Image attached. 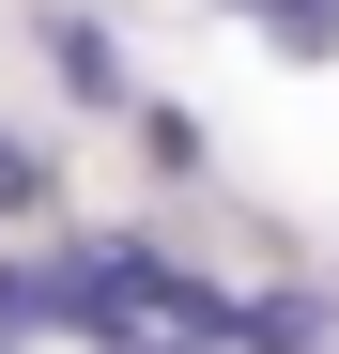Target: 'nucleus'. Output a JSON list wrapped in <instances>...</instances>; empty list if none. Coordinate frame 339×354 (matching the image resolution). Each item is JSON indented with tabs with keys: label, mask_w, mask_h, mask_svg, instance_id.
<instances>
[{
	"label": "nucleus",
	"mask_w": 339,
	"mask_h": 354,
	"mask_svg": "<svg viewBox=\"0 0 339 354\" xmlns=\"http://www.w3.org/2000/svg\"><path fill=\"white\" fill-rule=\"evenodd\" d=\"M232 354H324V292L293 277V292H247L232 308Z\"/></svg>",
	"instance_id": "nucleus-1"
},
{
	"label": "nucleus",
	"mask_w": 339,
	"mask_h": 354,
	"mask_svg": "<svg viewBox=\"0 0 339 354\" xmlns=\"http://www.w3.org/2000/svg\"><path fill=\"white\" fill-rule=\"evenodd\" d=\"M139 154L170 169V185H185V169H201V108H139Z\"/></svg>",
	"instance_id": "nucleus-5"
},
{
	"label": "nucleus",
	"mask_w": 339,
	"mask_h": 354,
	"mask_svg": "<svg viewBox=\"0 0 339 354\" xmlns=\"http://www.w3.org/2000/svg\"><path fill=\"white\" fill-rule=\"evenodd\" d=\"M247 16H277V46H339V0H247Z\"/></svg>",
	"instance_id": "nucleus-6"
},
{
	"label": "nucleus",
	"mask_w": 339,
	"mask_h": 354,
	"mask_svg": "<svg viewBox=\"0 0 339 354\" xmlns=\"http://www.w3.org/2000/svg\"><path fill=\"white\" fill-rule=\"evenodd\" d=\"M31 46L62 62V93H93V108H124V62H108V31H93V16H31Z\"/></svg>",
	"instance_id": "nucleus-2"
},
{
	"label": "nucleus",
	"mask_w": 339,
	"mask_h": 354,
	"mask_svg": "<svg viewBox=\"0 0 339 354\" xmlns=\"http://www.w3.org/2000/svg\"><path fill=\"white\" fill-rule=\"evenodd\" d=\"M0 216H16V231H31V216H62V154H31V139H0Z\"/></svg>",
	"instance_id": "nucleus-4"
},
{
	"label": "nucleus",
	"mask_w": 339,
	"mask_h": 354,
	"mask_svg": "<svg viewBox=\"0 0 339 354\" xmlns=\"http://www.w3.org/2000/svg\"><path fill=\"white\" fill-rule=\"evenodd\" d=\"M124 354H216V339H124Z\"/></svg>",
	"instance_id": "nucleus-7"
},
{
	"label": "nucleus",
	"mask_w": 339,
	"mask_h": 354,
	"mask_svg": "<svg viewBox=\"0 0 339 354\" xmlns=\"http://www.w3.org/2000/svg\"><path fill=\"white\" fill-rule=\"evenodd\" d=\"M31 324H62V262H0V354H16Z\"/></svg>",
	"instance_id": "nucleus-3"
}]
</instances>
